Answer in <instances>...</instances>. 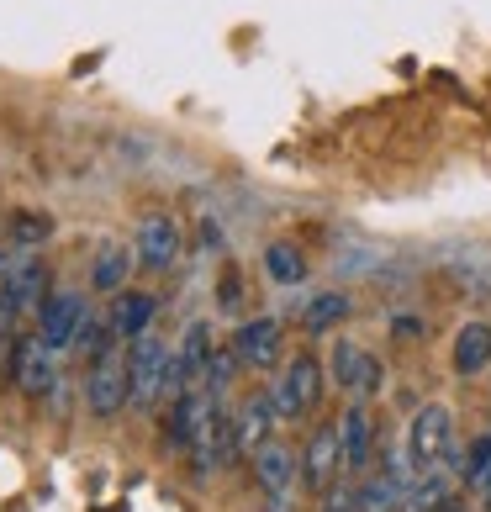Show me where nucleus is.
Returning <instances> with one entry per match:
<instances>
[{
	"mask_svg": "<svg viewBox=\"0 0 491 512\" xmlns=\"http://www.w3.org/2000/svg\"><path fill=\"white\" fill-rule=\"evenodd\" d=\"M407 460H412V476H449L460 465V449H455V412L444 402H428L418 407L407 428Z\"/></svg>",
	"mask_w": 491,
	"mask_h": 512,
	"instance_id": "1",
	"label": "nucleus"
},
{
	"mask_svg": "<svg viewBox=\"0 0 491 512\" xmlns=\"http://www.w3.org/2000/svg\"><path fill=\"white\" fill-rule=\"evenodd\" d=\"M169 354L159 338H132V354H127V402L132 407H154L159 396L169 391Z\"/></svg>",
	"mask_w": 491,
	"mask_h": 512,
	"instance_id": "2",
	"label": "nucleus"
},
{
	"mask_svg": "<svg viewBox=\"0 0 491 512\" xmlns=\"http://www.w3.org/2000/svg\"><path fill=\"white\" fill-rule=\"evenodd\" d=\"M270 402H275V412L286 417V423L317 412V402H323V365H317L312 354H296L291 365L280 370V381L270 386Z\"/></svg>",
	"mask_w": 491,
	"mask_h": 512,
	"instance_id": "3",
	"label": "nucleus"
},
{
	"mask_svg": "<svg viewBox=\"0 0 491 512\" xmlns=\"http://www.w3.org/2000/svg\"><path fill=\"white\" fill-rule=\"evenodd\" d=\"M37 317H43V322H37V338H43V349L64 354V349H74V344L85 338L90 307H85V296L59 291V296H48V301H43V312H37Z\"/></svg>",
	"mask_w": 491,
	"mask_h": 512,
	"instance_id": "4",
	"label": "nucleus"
},
{
	"mask_svg": "<svg viewBox=\"0 0 491 512\" xmlns=\"http://www.w3.org/2000/svg\"><path fill=\"white\" fill-rule=\"evenodd\" d=\"M333 381L344 386L354 402H365V396H375L386 386V370H381V359L370 349H360L354 338H338L333 344Z\"/></svg>",
	"mask_w": 491,
	"mask_h": 512,
	"instance_id": "5",
	"label": "nucleus"
},
{
	"mask_svg": "<svg viewBox=\"0 0 491 512\" xmlns=\"http://www.w3.org/2000/svg\"><path fill=\"white\" fill-rule=\"evenodd\" d=\"M344 476V439H338V423L312 428L307 449H301V486L307 491H328Z\"/></svg>",
	"mask_w": 491,
	"mask_h": 512,
	"instance_id": "6",
	"label": "nucleus"
},
{
	"mask_svg": "<svg viewBox=\"0 0 491 512\" xmlns=\"http://www.w3.org/2000/svg\"><path fill=\"white\" fill-rule=\"evenodd\" d=\"M180 249H185V238H180V222L175 217H164V212H148L138 222V264H148V270H175L180 264Z\"/></svg>",
	"mask_w": 491,
	"mask_h": 512,
	"instance_id": "7",
	"label": "nucleus"
},
{
	"mask_svg": "<svg viewBox=\"0 0 491 512\" xmlns=\"http://www.w3.org/2000/svg\"><path fill=\"white\" fill-rule=\"evenodd\" d=\"M85 402H90V412H96V417H117V412L127 407V359L106 354V359H96V365H90V375H85Z\"/></svg>",
	"mask_w": 491,
	"mask_h": 512,
	"instance_id": "8",
	"label": "nucleus"
},
{
	"mask_svg": "<svg viewBox=\"0 0 491 512\" xmlns=\"http://www.w3.org/2000/svg\"><path fill=\"white\" fill-rule=\"evenodd\" d=\"M228 349L238 354V365L270 370L275 359H280V317H249V322H238V333H233Z\"/></svg>",
	"mask_w": 491,
	"mask_h": 512,
	"instance_id": "9",
	"label": "nucleus"
},
{
	"mask_svg": "<svg viewBox=\"0 0 491 512\" xmlns=\"http://www.w3.org/2000/svg\"><path fill=\"white\" fill-rule=\"evenodd\" d=\"M212 412H217V402H212V391H206V386L175 396V412H169V449H196L201 428L212 423Z\"/></svg>",
	"mask_w": 491,
	"mask_h": 512,
	"instance_id": "10",
	"label": "nucleus"
},
{
	"mask_svg": "<svg viewBox=\"0 0 491 512\" xmlns=\"http://www.w3.org/2000/svg\"><path fill=\"white\" fill-rule=\"evenodd\" d=\"M296 470L301 465L286 444H264L254 454V481H259L264 497H296Z\"/></svg>",
	"mask_w": 491,
	"mask_h": 512,
	"instance_id": "11",
	"label": "nucleus"
},
{
	"mask_svg": "<svg viewBox=\"0 0 491 512\" xmlns=\"http://www.w3.org/2000/svg\"><path fill=\"white\" fill-rule=\"evenodd\" d=\"M275 402H270V391H254L249 402L238 407V417H233V428H238V449L243 454H259L264 444H270V433H275Z\"/></svg>",
	"mask_w": 491,
	"mask_h": 512,
	"instance_id": "12",
	"label": "nucleus"
},
{
	"mask_svg": "<svg viewBox=\"0 0 491 512\" xmlns=\"http://www.w3.org/2000/svg\"><path fill=\"white\" fill-rule=\"evenodd\" d=\"M43 291H48V280H43V264L37 259H11V270L0 275V296L11 301L16 312H43Z\"/></svg>",
	"mask_w": 491,
	"mask_h": 512,
	"instance_id": "13",
	"label": "nucleus"
},
{
	"mask_svg": "<svg viewBox=\"0 0 491 512\" xmlns=\"http://www.w3.org/2000/svg\"><path fill=\"white\" fill-rule=\"evenodd\" d=\"M338 439H344V476L370 465V449H375V428H370V412L354 402L344 417H338Z\"/></svg>",
	"mask_w": 491,
	"mask_h": 512,
	"instance_id": "14",
	"label": "nucleus"
},
{
	"mask_svg": "<svg viewBox=\"0 0 491 512\" xmlns=\"http://www.w3.org/2000/svg\"><path fill=\"white\" fill-rule=\"evenodd\" d=\"M212 328H206V322H191V328H185V338L175 344V359H180V375H185V386H206V370H212Z\"/></svg>",
	"mask_w": 491,
	"mask_h": 512,
	"instance_id": "15",
	"label": "nucleus"
},
{
	"mask_svg": "<svg viewBox=\"0 0 491 512\" xmlns=\"http://www.w3.org/2000/svg\"><path fill=\"white\" fill-rule=\"evenodd\" d=\"M16 386L27 396H43L53 386V349H43V338H22L16 344Z\"/></svg>",
	"mask_w": 491,
	"mask_h": 512,
	"instance_id": "16",
	"label": "nucleus"
},
{
	"mask_svg": "<svg viewBox=\"0 0 491 512\" xmlns=\"http://www.w3.org/2000/svg\"><path fill=\"white\" fill-rule=\"evenodd\" d=\"M154 312H159V296H148V291H117L111 322H117L122 338H143L148 322H154Z\"/></svg>",
	"mask_w": 491,
	"mask_h": 512,
	"instance_id": "17",
	"label": "nucleus"
},
{
	"mask_svg": "<svg viewBox=\"0 0 491 512\" xmlns=\"http://www.w3.org/2000/svg\"><path fill=\"white\" fill-rule=\"evenodd\" d=\"M486 365H491V322H465L455 333V370L481 375Z\"/></svg>",
	"mask_w": 491,
	"mask_h": 512,
	"instance_id": "18",
	"label": "nucleus"
},
{
	"mask_svg": "<svg viewBox=\"0 0 491 512\" xmlns=\"http://www.w3.org/2000/svg\"><path fill=\"white\" fill-rule=\"evenodd\" d=\"M349 307H354V301L344 291H323V296H312L307 307H301V328H307V333H328L333 322L349 317Z\"/></svg>",
	"mask_w": 491,
	"mask_h": 512,
	"instance_id": "19",
	"label": "nucleus"
},
{
	"mask_svg": "<svg viewBox=\"0 0 491 512\" xmlns=\"http://www.w3.org/2000/svg\"><path fill=\"white\" fill-rule=\"evenodd\" d=\"M264 275H270L275 286H301V280H307V259H301L296 243H270V249H264Z\"/></svg>",
	"mask_w": 491,
	"mask_h": 512,
	"instance_id": "20",
	"label": "nucleus"
},
{
	"mask_svg": "<svg viewBox=\"0 0 491 512\" xmlns=\"http://www.w3.org/2000/svg\"><path fill=\"white\" fill-rule=\"evenodd\" d=\"M127 270H132V254L122 249V243H106V249L96 254V270H90V286L96 291H122Z\"/></svg>",
	"mask_w": 491,
	"mask_h": 512,
	"instance_id": "21",
	"label": "nucleus"
},
{
	"mask_svg": "<svg viewBox=\"0 0 491 512\" xmlns=\"http://www.w3.org/2000/svg\"><path fill=\"white\" fill-rule=\"evenodd\" d=\"M460 481H465V486H481V491L491 486V433L465 449V460H460Z\"/></svg>",
	"mask_w": 491,
	"mask_h": 512,
	"instance_id": "22",
	"label": "nucleus"
},
{
	"mask_svg": "<svg viewBox=\"0 0 491 512\" xmlns=\"http://www.w3.org/2000/svg\"><path fill=\"white\" fill-rule=\"evenodd\" d=\"M317 512H360V486H349V481H333L323 491V507Z\"/></svg>",
	"mask_w": 491,
	"mask_h": 512,
	"instance_id": "23",
	"label": "nucleus"
},
{
	"mask_svg": "<svg viewBox=\"0 0 491 512\" xmlns=\"http://www.w3.org/2000/svg\"><path fill=\"white\" fill-rule=\"evenodd\" d=\"M48 233H53V222L37 217V212H22V217L11 222V238H16V243H43Z\"/></svg>",
	"mask_w": 491,
	"mask_h": 512,
	"instance_id": "24",
	"label": "nucleus"
},
{
	"mask_svg": "<svg viewBox=\"0 0 491 512\" xmlns=\"http://www.w3.org/2000/svg\"><path fill=\"white\" fill-rule=\"evenodd\" d=\"M222 307H228V312L238 307V280H233V275H228V280H222Z\"/></svg>",
	"mask_w": 491,
	"mask_h": 512,
	"instance_id": "25",
	"label": "nucleus"
},
{
	"mask_svg": "<svg viewBox=\"0 0 491 512\" xmlns=\"http://www.w3.org/2000/svg\"><path fill=\"white\" fill-rule=\"evenodd\" d=\"M296 497H264V512H291Z\"/></svg>",
	"mask_w": 491,
	"mask_h": 512,
	"instance_id": "26",
	"label": "nucleus"
},
{
	"mask_svg": "<svg viewBox=\"0 0 491 512\" xmlns=\"http://www.w3.org/2000/svg\"><path fill=\"white\" fill-rule=\"evenodd\" d=\"M486 502H491V486H486Z\"/></svg>",
	"mask_w": 491,
	"mask_h": 512,
	"instance_id": "27",
	"label": "nucleus"
}]
</instances>
